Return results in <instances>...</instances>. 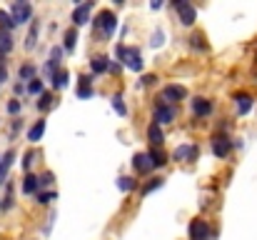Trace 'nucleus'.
I'll list each match as a JSON object with an SVG mask.
<instances>
[{
    "label": "nucleus",
    "mask_w": 257,
    "mask_h": 240,
    "mask_svg": "<svg viewBox=\"0 0 257 240\" xmlns=\"http://www.w3.org/2000/svg\"><path fill=\"white\" fill-rule=\"evenodd\" d=\"M190 45H192L195 50H205V43H202V35H192V38H190Z\"/></svg>",
    "instance_id": "2f4dec72"
},
{
    "label": "nucleus",
    "mask_w": 257,
    "mask_h": 240,
    "mask_svg": "<svg viewBox=\"0 0 257 240\" xmlns=\"http://www.w3.org/2000/svg\"><path fill=\"white\" fill-rule=\"evenodd\" d=\"M68 78H70V75H68V70H60V73L53 78V88H55V90L65 88V85H68Z\"/></svg>",
    "instance_id": "a878e982"
},
{
    "label": "nucleus",
    "mask_w": 257,
    "mask_h": 240,
    "mask_svg": "<svg viewBox=\"0 0 257 240\" xmlns=\"http://www.w3.org/2000/svg\"><path fill=\"white\" fill-rule=\"evenodd\" d=\"M117 58L122 65H127L130 70L140 73L143 70V58H140V50L138 48H127V45H117Z\"/></svg>",
    "instance_id": "f257e3e1"
},
{
    "label": "nucleus",
    "mask_w": 257,
    "mask_h": 240,
    "mask_svg": "<svg viewBox=\"0 0 257 240\" xmlns=\"http://www.w3.org/2000/svg\"><path fill=\"white\" fill-rule=\"evenodd\" d=\"M13 158H15V153H13V150H8V153H5V158L0 160V185L5 183V175H8V170H10Z\"/></svg>",
    "instance_id": "aec40b11"
},
{
    "label": "nucleus",
    "mask_w": 257,
    "mask_h": 240,
    "mask_svg": "<svg viewBox=\"0 0 257 240\" xmlns=\"http://www.w3.org/2000/svg\"><path fill=\"white\" fill-rule=\"evenodd\" d=\"M30 163H33V153H28V155L23 158V170H28V168H30Z\"/></svg>",
    "instance_id": "4c0bfd02"
},
{
    "label": "nucleus",
    "mask_w": 257,
    "mask_h": 240,
    "mask_svg": "<svg viewBox=\"0 0 257 240\" xmlns=\"http://www.w3.org/2000/svg\"><path fill=\"white\" fill-rule=\"evenodd\" d=\"M95 28H97V33H102L105 38H110V35L115 33V28H117V18H115V13L102 10V13L95 18Z\"/></svg>",
    "instance_id": "f03ea898"
},
{
    "label": "nucleus",
    "mask_w": 257,
    "mask_h": 240,
    "mask_svg": "<svg viewBox=\"0 0 257 240\" xmlns=\"http://www.w3.org/2000/svg\"><path fill=\"white\" fill-rule=\"evenodd\" d=\"M53 198H55V193H40V195H38V203H43V205H45V203H50Z\"/></svg>",
    "instance_id": "72a5a7b5"
},
{
    "label": "nucleus",
    "mask_w": 257,
    "mask_h": 240,
    "mask_svg": "<svg viewBox=\"0 0 257 240\" xmlns=\"http://www.w3.org/2000/svg\"><path fill=\"white\" fill-rule=\"evenodd\" d=\"M175 10H177V15H180V23H182V25H192V23H195V18H197L195 8H192L187 0H175Z\"/></svg>",
    "instance_id": "20e7f679"
},
{
    "label": "nucleus",
    "mask_w": 257,
    "mask_h": 240,
    "mask_svg": "<svg viewBox=\"0 0 257 240\" xmlns=\"http://www.w3.org/2000/svg\"><path fill=\"white\" fill-rule=\"evenodd\" d=\"M10 15H13V20H15L18 25H23V23L30 20L33 5H30V3H13V5H10Z\"/></svg>",
    "instance_id": "7ed1b4c3"
},
{
    "label": "nucleus",
    "mask_w": 257,
    "mask_h": 240,
    "mask_svg": "<svg viewBox=\"0 0 257 240\" xmlns=\"http://www.w3.org/2000/svg\"><path fill=\"white\" fill-rule=\"evenodd\" d=\"M163 183H165L163 178H153V180H150L148 185H143V190H140V193H143V195H148V193H153V190H158V188H160Z\"/></svg>",
    "instance_id": "bb28decb"
},
{
    "label": "nucleus",
    "mask_w": 257,
    "mask_h": 240,
    "mask_svg": "<svg viewBox=\"0 0 257 240\" xmlns=\"http://www.w3.org/2000/svg\"><path fill=\"white\" fill-rule=\"evenodd\" d=\"M133 165H135L138 173H150V170H155V163H153V155H150V153H138V155L133 158Z\"/></svg>",
    "instance_id": "1a4fd4ad"
},
{
    "label": "nucleus",
    "mask_w": 257,
    "mask_h": 240,
    "mask_svg": "<svg viewBox=\"0 0 257 240\" xmlns=\"http://www.w3.org/2000/svg\"><path fill=\"white\" fill-rule=\"evenodd\" d=\"M60 55H63V48H53V55H50V60H48V65H45V78H55V75L60 73V70H58Z\"/></svg>",
    "instance_id": "9d476101"
},
{
    "label": "nucleus",
    "mask_w": 257,
    "mask_h": 240,
    "mask_svg": "<svg viewBox=\"0 0 257 240\" xmlns=\"http://www.w3.org/2000/svg\"><path fill=\"white\" fill-rule=\"evenodd\" d=\"M38 20H33V25H30V33H28V38H25V48L28 50H33L35 48V43H38Z\"/></svg>",
    "instance_id": "412c9836"
},
{
    "label": "nucleus",
    "mask_w": 257,
    "mask_h": 240,
    "mask_svg": "<svg viewBox=\"0 0 257 240\" xmlns=\"http://www.w3.org/2000/svg\"><path fill=\"white\" fill-rule=\"evenodd\" d=\"M75 40H78V33L70 28V30L65 33V50H73V48H75Z\"/></svg>",
    "instance_id": "c85d7f7f"
},
{
    "label": "nucleus",
    "mask_w": 257,
    "mask_h": 240,
    "mask_svg": "<svg viewBox=\"0 0 257 240\" xmlns=\"http://www.w3.org/2000/svg\"><path fill=\"white\" fill-rule=\"evenodd\" d=\"M18 110H20V103H18V100H10V103H8V113H13V115H15Z\"/></svg>",
    "instance_id": "c9c22d12"
},
{
    "label": "nucleus",
    "mask_w": 257,
    "mask_h": 240,
    "mask_svg": "<svg viewBox=\"0 0 257 240\" xmlns=\"http://www.w3.org/2000/svg\"><path fill=\"white\" fill-rule=\"evenodd\" d=\"M185 95H187V90H185L182 85H165V88H163V95H160V100L177 103V100H185Z\"/></svg>",
    "instance_id": "0eeeda50"
},
{
    "label": "nucleus",
    "mask_w": 257,
    "mask_h": 240,
    "mask_svg": "<svg viewBox=\"0 0 257 240\" xmlns=\"http://www.w3.org/2000/svg\"><path fill=\"white\" fill-rule=\"evenodd\" d=\"M90 10H92V3L78 5V8L73 10V23H75V25H85L87 20H90Z\"/></svg>",
    "instance_id": "9b49d317"
},
{
    "label": "nucleus",
    "mask_w": 257,
    "mask_h": 240,
    "mask_svg": "<svg viewBox=\"0 0 257 240\" xmlns=\"http://www.w3.org/2000/svg\"><path fill=\"white\" fill-rule=\"evenodd\" d=\"M53 183V173H45L43 178H40V185H50Z\"/></svg>",
    "instance_id": "e433bc0d"
},
{
    "label": "nucleus",
    "mask_w": 257,
    "mask_h": 240,
    "mask_svg": "<svg viewBox=\"0 0 257 240\" xmlns=\"http://www.w3.org/2000/svg\"><path fill=\"white\" fill-rule=\"evenodd\" d=\"M187 233H190V240H207L210 238V225L205 220H192Z\"/></svg>",
    "instance_id": "423d86ee"
},
{
    "label": "nucleus",
    "mask_w": 257,
    "mask_h": 240,
    "mask_svg": "<svg viewBox=\"0 0 257 240\" xmlns=\"http://www.w3.org/2000/svg\"><path fill=\"white\" fill-rule=\"evenodd\" d=\"M53 100H55V98H53L50 93H43V95H40V100H38V108H40V110H48V108L53 105Z\"/></svg>",
    "instance_id": "c756f323"
},
{
    "label": "nucleus",
    "mask_w": 257,
    "mask_h": 240,
    "mask_svg": "<svg viewBox=\"0 0 257 240\" xmlns=\"http://www.w3.org/2000/svg\"><path fill=\"white\" fill-rule=\"evenodd\" d=\"M230 148H232L230 138H225V135L212 138V153H215L217 158H227V155H230Z\"/></svg>",
    "instance_id": "6e6552de"
},
{
    "label": "nucleus",
    "mask_w": 257,
    "mask_h": 240,
    "mask_svg": "<svg viewBox=\"0 0 257 240\" xmlns=\"http://www.w3.org/2000/svg\"><path fill=\"white\" fill-rule=\"evenodd\" d=\"M175 160H197V148L195 145H177L175 153H172Z\"/></svg>",
    "instance_id": "ddd939ff"
},
{
    "label": "nucleus",
    "mask_w": 257,
    "mask_h": 240,
    "mask_svg": "<svg viewBox=\"0 0 257 240\" xmlns=\"http://www.w3.org/2000/svg\"><path fill=\"white\" fill-rule=\"evenodd\" d=\"M23 90H25V83H18V85H15V93H18V95H20V93H23Z\"/></svg>",
    "instance_id": "ea45409f"
},
{
    "label": "nucleus",
    "mask_w": 257,
    "mask_h": 240,
    "mask_svg": "<svg viewBox=\"0 0 257 240\" xmlns=\"http://www.w3.org/2000/svg\"><path fill=\"white\" fill-rule=\"evenodd\" d=\"M112 108H115L117 115H122V118L127 115V105L122 103V95H115V98H112Z\"/></svg>",
    "instance_id": "393cba45"
},
{
    "label": "nucleus",
    "mask_w": 257,
    "mask_h": 240,
    "mask_svg": "<svg viewBox=\"0 0 257 240\" xmlns=\"http://www.w3.org/2000/svg\"><path fill=\"white\" fill-rule=\"evenodd\" d=\"M90 68H92V73H95V75L107 73V70H110V60H107V58H102V55H95V58L90 60Z\"/></svg>",
    "instance_id": "dca6fc26"
},
{
    "label": "nucleus",
    "mask_w": 257,
    "mask_h": 240,
    "mask_svg": "<svg viewBox=\"0 0 257 240\" xmlns=\"http://www.w3.org/2000/svg\"><path fill=\"white\" fill-rule=\"evenodd\" d=\"M10 50H13V35L8 30H0V58L8 55Z\"/></svg>",
    "instance_id": "6ab92c4d"
},
{
    "label": "nucleus",
    "mask_w": 257,
    "mask_h": 240,
    "mask_svg": "<svg viewBox=\"0 0 257 240\" xmlns=\"http://www.w3.org/2000/svg\"><path fill=\"white\" fill-rule=\"evenodd\" d=\"M235 100H237V113H240V115H247V113L252 110V98H250L247 93H237Z\"/></svg>",
    "instance_id": "4468645a"
},
{
    "label": "nucleus",
    "mask_w": 257,
    "mask_h": 240,
    "mask_svg": "<svg viewBox=\"0 0 257 240\" xmlns=\"http://www.w3.org/2000/svg\"><path fill=\"white\" fill-rule=\"evenodd\" d=\"M3 80H8V73H5V68L0 65V83H3Z\"/></svg>",
    "instance_id": "a19ab883"
},
{
    "label": "nucleus",
    "mask_w": 257,
    "mask_h": 240,
    "mask_svg": "<svg viewBox=\"0 0 257 240\" xmlns=\"http://www.w3.org/2000/svg\"><path fill=\"white\" fill-rule=\"evenodd\" d=\"M150 155H153V163H155V168H163V165L168 163V155H165V153H160L158 148H153V150H150Z\"/></svg>",
    "instance_id": "cd10ccee"
},
{
    "label": "nucleus",
    "mask_w": 257,
    "mask_h": 240,
    "mask_svg": "<svg viewBox=\"0 0 257 240\" xmlns=\"http://www.w3.org/2000/svg\"><path fill=\"white\" fill-rule=\"evenodd\" d=\"M155 75H145V78H143V85H153V83H155Z\"/></svg>",
    "instance_id": "58836bf2"
},
{
    "label": "nucleus",
    "mask_w": 257,
    "mask_h": 240,
    "mask_svg": "<svg viewBox=\"0 0 257 240\" xmlns=\"http://www.w3.org/2000/svg\"><path fill=\"white\" fill-rule=\"evenodd\" d=\"M172 118H175V110H172L170 105H165V100H160V103L155 105L153 123H158V125H168V123H172Z\"/></svg>",
    "instance_id": "39448f33"
},
{
    "label": "nucleus",
    "mask_w": 257,
    "mask_h": 240,
    "mask_svg": "<svg viewBox=\"0 0 257 240\" xmlns=\"http://www.w3.org/2000/svg\"><path fill=\"white\" fill-rule=\"evenodd\" d=\"M90 83H92V78H90V75H83V85H80V88H78V98H80V100H87V98H92V88H90Z\"/></svg>",
    "instance_id": "5701e85b"
},
{
    "label": "nucleus",
    "mask_w": 257,
    "mask_h": 240,
    "mask_svg": "<svg viewBox=\"0 0 257 240\" xmlns=\"http://www.w3.org/2000/svg\"><path fill=\"white\" fill-rule=\"evenodd\" d=\"M163 38H165V35H163V30H158V33L153 35V48H158V45H163Z\"/></svg>",
    "instance_id": "f704fd0d"
},
{
    "label": "nucleus",
    "mask_w": 257,
    "mask_h": 240,
    "mask_svg": "<svg viewBox=\"0 0 257 240\" xmlns=\"http://www.w3.org/2000/svg\"><path fill=\"white\" fill-rule=\"evenodd\" d=\"M135 178L133 175H122V178H117V188L122 190V193H130V190H135Z\"/></svg>",
    "instance_id": "4be33fe9"
},
{
    "label": "nucleus",
    "mask_w": 257,
    "mask_h": 240,
    "mask_svg": "<svg viewBox=\"0 0 257 240\" xmlns=\"http://www.w3.org/2000/svg\"><path fill=\"white\" fill-rule=\"evenodd\" d=\"M192 113H195L197 118H205V115L212 113V103H210L207 98H195V100H192Z\"/></svg>",
    "instance_id": "f8f14e48"
},
{
    "label": "nucleus",
    "mask_w": 257,
    "mask_h": 240,
    "mask_svg": "<svg viewBox=\"0 0 257 240\" xmlns=\"http://www.w3.org/2000/svg\"><path fill=\"white\" fill-rule=\"evenodd\" d=\"M0 25H3V30H8V33H10V30H13V28H15L18 23L13 20V15H10V13L0 10Z\"/></svg>",
    "instance_id": "b1692460"
},
{
    "label": "nucleus",
    "mask_w": 257,
    "mask_h": 240,
    "mask_svg": "<svg viewBox=\"0 0 257 240\" xmlns=\"http://www.w3.org/2000/svg\"><path fill=\"white\" fill-rule=\"evenodd\" d=\"M33 75H35V68L33 65H23L20 68V80H35Z\"/></svg>",
    "instance_id": "7c9ffc66"
},
{
    "label": "nucleus",
    "mask_w": 257,
    "mask_h": 240,
    "mask_svg": "<svg viewBox=\"0 0 257 240\" xmlns=\"http://www.w3.org/2000/svg\"><path fill=\"white\" fill-rule=\"evenodd\" d=\"M43 133H45V120H38V123L28 130V140H30V143H38V140L43 138Z\"/></svg>",
    "instance_id": "f3484780"
},
{
    "label": "nucleus",
    "mask_w": 257,
    "mask_h": 240,
    "mask_svg": "<svg viewBox=\"0 0 257 240\" xmlns=\"http://www.w3.org/2000/svg\"><path fill=\"white\" fill-rule=\"evenodd\" d=\"M28 90H30V93H40V90H43V80H30V83H28Z\"/></svg>",
    "instance_id": "473e14b6"
},
{
    "label": "nucleus",
    "mask_w": 257,
    "mask_h": 240,
    "mask_svg": "<svg viewBox=\"0 0 257 240\" xmlns=\"http://www.w3.org/2000/svg\"><path fill=\"white\" fill-rule=\"evenodd\" d=\"M20 188H23L25 195H33V193H38V188H40V178H35V175L28 173V175L23 178V185H20Z\"/></svg>",
    "instance_id": "2eb2a0df"
},
{
    "label": "nucleus",
    "mask_w": 257,
    "mask_h": 240,
    "mask_svg": "<svg viewBox=\"0 0 257 240\" xmlns=\"http://www.w3.org/2000/svg\"><path fill=\"white\" fill-rule=\"evenodd\" d=\"M148 138H150V143H153L155 148L165 140V138H163V130H160V125H158V123H150V128H148Z\"/></svg>",
    "instance_id": "a211bd4d"
}]
</instances>
